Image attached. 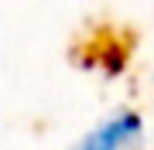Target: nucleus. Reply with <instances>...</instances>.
<instances>
[{
	"instance_id": "nucleus-1",
	"label": "nucleus",
	"mask_w": 154,
	"mask_h": 150,
	"mask_svg": "<svg viewBox=\"0 0 154 150\" xmlns=\"http://www.w3.org/2000/svg\"><path fill=\"white\" fill-rule=\"evenodd\" d=\"M144 147V119L137 109H116L99 119L72 150H140Z\"/></svg>"
},
{
	"instance_id": "nucleus-2",
	"label": "nucleus",
	"mask_w": 154,
	"mask_h": 150,
	"mask_svg": "<svg viewBox=\"0 0 154 150\" xmlns=\"http://www.w3.org/2000/svg\"><path fill=\"white\" fill-rule=\"evenodd\" d=\"M127 68V51L116 48V45H106L103 48V72L106 75H120Z\"/></svg>"
}]
</instances>
